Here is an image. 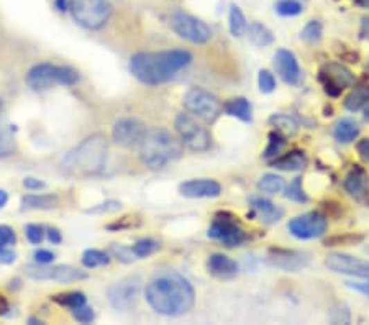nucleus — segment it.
Segmentation results:
<instances>
[{"instance_id": "19", "label": "nucleus", "mask_w": 369, "mask_h": 325, "mask_svg": "<svg viewBox=\"0 0 369 325\" xmlns=\"http://www.w3.org/2000/svg\"><path fill=\"white\" fill-rule=\"evenodd\" d=\"M343 188L358 202H368L369 199V175L361 166H354L345 177Z\"/></svg>"}, {"instance_id": "38", "label": "nucleus", "mask_w": 369, "mask_h": 325, "mask_svg": "<svg viewBox=\"0 0 369 325\" xmlns=\"http://www.w3.org/2000/svg\"><path fill=\"white\" fill-rule=\"evenodd\" d=\"M159 248L158 242H154V240L151 238H141L138 240V242L133 245L132 250L135 253L136 258H148L150 255H153L154 252H156Z\"/></svg>"}, {"instance_id": "44", "label": "nucleus", "mask_w": 369, "mask_h": 325, "mask_svg": "<svg viewBox=\"0 0 369 325\" xmlns=\"http://www.w3.org/2000/svg\"><path fill=\"white\" fill-rule=\"evenodd\" d=\"M17 243V235L12 227L0 225V250L3 248H10Z\"/></svg>"}, {"instance_id": "37", "label": "nucleus", "mask_w": 369, "mask_h": 325, "mask_svg": "<svg viewBox=\"0 0 369 325\" xmlns=\"http://www.w3.org/2000/svg\"><path fill=\"white\" fill-rule=\"evenodd\" d=\"M284 145H286V140H284V137L281 135V133L279 132L269 133V143H268V146H266L263 157L266 159L278 157V155L281 153V150L284 148Z\"/></svg>"}, {"instance_id": "52", "label": "nucleus", "mask_w": 369, "mask_h": 325, "mask_svg": "<svg viewBox=\"0 0 369 325\" xmlns=\"http://www.w3.org/2000/svg\"><path fill=\"white\" fill-rule=\"evenodd\" d=\"M358 153L361 155V158L366 159V161H369V138H364V140H361L358 143Z\"/></svg>"}, {"instance_id": "13", "label": "nucleus", "mask_w": 369, "mask_h": 325, "mask_svg": "<svg viewBox=\"0 0 369 325\" xmlns=\"http://www.w3.org/2000/svg\"><path fill=\"white\" fill-rule=\"evenodd\" d=\"M320 81L328 96L336 97L341 91L354 84V74L340 63H328L320 71Z\"/></svg>"}, {"instance_id": "21", "label": "nucleus", "mask_w": 369, "mask_h": 325, "mask_svg": "<svg viewBox=\"0 0 369 325\" xmlns=\"http://www.w3.org/2000/svg\"><path fill=\"white\" fill-rule=\"evenodd\" d=\"M207 268L210 274L217 276V278H233L238 271V265L237 261H233L232 258L224 255V253H213L208 258Z\"/></svg>"}, {"instance_id": "35", "label": "nucleus", "mask_w": 369, "mask_h": 325, "mask_svg": "<svg viewBox=\"0 0 369 325\" xmlns=\"http://www.w3.org/2000/svg\"><path fill=\"white\" fill-rule=\"evenodd\" d=\"M322 35H323L322 24H320L318 20H312L304 26V30L300 32V38L307 43L314 44V43H318L320 39H322Z\"/></svg>"}, {"instance_id": "53", "label": "nucleus", "mask_w": 369, "mask_h": 325, "mask_svg": "<svg viewBox=\"0 0 369 325\" xmlns=\"http://www.w3.org/2000/svg\"><path fill=\"white\" fill-rule=\"evenodd\" d=\"M361 37L369 42V17H364L361 21Z\"/></svg>"}, {"instance_id": "24", "label": "nucleus", "mask_w": 369, "mask_h": 325, "mask_svg": "<svg viewBox=\"0 0 369 325\" xmlns=\"http://www.w3.org/2000/svg\"><path fill=\"white\" fill-rule=\"evenodd\" d=\"M15 148V128L3 115H0V158L12 157Z\"/></svg>"}, {"instance_id": "20", "label": "nucleus", "mask_w": 369, "mask_h": 325, "mask_svg": "<svg viewBox=\"0 0 369 325\" xmlns=\"http://www.w3.org/2000/svg\"><path fill=\"white\" fill-rule=\"evenodd\" d=\"M271 265L276 268H281L289 273H297V271L304 270L309 265L310 256L304 252H292V250H273L269 256Z\"/></svg>"}, {"instance_id": "50", "label": "nucleus", "mask_w": 369, "mask_h": 325, "mask_svg": "<svg viewBox=\"0 0 369 325\" xmlns=\"http://www.w3.org/2000/svg\"><path fill=\"white\" fill-rule=\"evenodd\" d=\"M15 260H17V253L12 250V247L0 250V263H2V265H12Z\"/></svg>"}, {"instance_id": "5", "label": "nucleus", "mask_w": 369, "mask_h": 325, "mask_svg": "<svg viewBox=\"0 0 369 325\" xmlns=\"http://www.w3.org/2000/svg\"><path fill=\"white\" fill-rule=\"evenodd\" d=\"M25 81L32 91L43 92L55 86H74L79 82V73L71 66L39 63L26 73Z\"/></svg>"}, {"instance_id": "36", "label": "nucleus", "mask_w": 369, "mask_h": 325, "mask_svg": "<svg viewBox=\"0 0 369 325\" xmlns=\"http://www.w3.org/2000/svg\"><path fill=\"white\" fill-rule=\"evenodd\" d=\"M304 10V6L299 0H279L276 3V12L282 17H294L299 15Z\"/></svg>"}, {"instance_id": "45", "label": "nucleus", "mask_w": 369, "mask_h": 325, "mask_svg": "<svg viewBox=\"0 0 369 325\" xmlns=\"http://www.w3.org/2000/svg\"><path fill=\"white\" fill-rule=\"evenodd\" d=\"M122 207V204L117 202V200H107V202H102L99 206L89 209L87 213H105V212H115Z\"/></svg>"}, {"instance_id": "51", "label": "nucleus", "mask_w": 369, "mask_h": 325, "mask_svg": "<svg viewBox=\"0 0 369 325\" xmlns=\"http://www.w3.org/2000/svg\"><path fill=\"white\" fill-rule=\"evenodd\" d=\"M46 238L50 240L53 245H60L61 242H63V235H61V231L57 229H48Z\"/></svg>"}, {"instance_id": "54", "label": "nucleus", "mask_w": 369, "mask_h": 325, "mask_svg": "<svg viewBox=\"0 0 369 325\" xmlns=\"http://www.w3.org/2000/svg\"><path fill=\"white\" fill-rule=\"evenodd\" d=\"M56 7L60 12H66L69 8V0H56Z\"/></svg>"}, {"instance_id": "12", "label": "nucleus", "mask_w": 369, "mask_h": 325, "mask_svg": "<svg viewBox=\"0 0 369 325\" xmlns=\"http://www.w3.org/2000/svg\"><path fill=\"white\" fill-rule=\"evenodd\" d=\"M327 217L320 212H307L289 222L287 229L299 240H312L322 237L327 231Z\"/></svg>"}, {"instance_id": "2", "label": "nucleus", "mask_w": 369, "mask_h": 325, "mask_svg": "<svg viewBox=\"0 0 369 325\" xmlns=\"http://www.w3.org/2000/svg\"><path fill=\"white\" fill-rule=\"evenodd\" d=\"M190 63L192 55L186 50L136 53L130 58V73L146 86H159L171 81L176 73Z\"/></svg>"}, {"instance_id": "8", "label": "nucleus", "mask_w": 369, "mask_h": 325, "mask_svg": "<svg viewBox=\"0 0 369 325\" xmlns=\"http://www.w3.org/2000/svg\"><path fill=\"white\" fill-rule=\"evenodd\" d=\"M177 137L182 145L192 151H207L212 145V137L206 127L197 122V118L190 114H179L174 122Z\"/></svg>"}, {"instance_id": "23", "label": "nucleus", "mask_w": 369, "mask_h": 325, "mask_svg": "<svg viewBox=\"0 0 369 325\" xmlns=\"http://www.w3.org/2000/svg\"><path fill=\"white\" fill-rule=\"evenodd\" d=\"M60 206V197L53 194H28L21 197V209L26 211H51Z\"/></svg>"}, {"instance_id": "42", "label": "nucleus", "mask_w": 369, "mask_h": 325, "mask_svg": "<svg viewBox=\"0 0 369 325\" xmlns=\"http://www.w3.org/2000/svg\"><path fill=\"white\" fill-rule=\"evenodd\" d=\"M258 86H260V91L263 94H271L276 89L274 74L268 69H261L260 74H258Z\"/></svg>"}, {"instance_id": "34", "label": "nucleus", "mask_w": 369, "mask_h": 325, "mask_svg": "<svg viewBox=\"0 0 369 325\" xmlns=\"http://www.w3.org/2000/svg\"><path fill=\"white\" fill-rule=\"evenodd\" d=\"M110 263V255L109 253L96 250V248H89L82 253V265L89 270L100 268V266H107Z\"/></svg>"}, {"instance_id": "56", "label": "nucleus", "mask_w": 369, "mask_h": 325, "mask_svg": "<svg viewBox=\"0 0 369 325\" xmlns=\"http://www.w3.org/2000/svg\"><path fill=\"white\" fill-rule=\"evenodd\" d=\"M363 109H364V117H366L369 120V100L366 102V105H364Z\"/></svg>"}, {"instance_id": "1", "label": "nucleus", "mask_w": 369, "mask_h": 325, "mask_svg": "<svg viewBox=\"0 0 369 325\" xmlns=\"http://www.w3.org/2000/svg\"><path fill=\"white\" fill-rule=\"evenodd\" d=\"M145 297L154 313L166 317L188 314L195 304L192 284L174 270L158 271L146 284Z\"/></svg>"}, {"instance_id": "22", "label": "nucleus", "mask_w": 369, "mask_h": 325, "mask_svg": "<svg viewBox=\"0 0 369 325\" xmlns=\"http://www.w3.org/2000/svg\"><path fill=\"white\" fill-rule=\"evenodd\" d=\"M251 207L253 211L264 224H276L282 219L284 216V209L276 206V204L271 202L268 199L263 197H253L251 199Z\"/></svg>"}, {"instance_id": "33", "label": "nucleus", "mask_w": 369, "mask_h": 325, "mask_svg": "<svg viewBox=\"0 0 369 325\" xmlns=\"http://www.w3.org/2000/svg\"><path fill=\"white\" fill-rule=\"evenodd\" d=\"M284 188H286V184H284L282 177L273 175V173H268V175L261 176V179L258 181V191H261V193L264 194L282 193Z\"/></svg>"}, {"instance_id": "30", "label": "nucleus", "mask_w": 369, "mask_h": 325, "mask_svg": "<svg viewBox=\"0 0 369 325\" xmlns=\"http://www.w3.org/2000/svg\"><path fill=\"white\" fill-rule=\"evenodd\" d=\"M369 100V86H358L346 96L345 99V109L350 112H358L361 110L366 102Z\"/></svg>"}, {"instance_id": "31", "label": "nucleus", "mask_w": 369, "mask_h": 325, "mask_svg": "<svg viewBox=\"0 0 369 325\" xmlns=\"http://www.w3.org/2000/svg\"><path fill=\"white\" fill-rule=\"evenodd\" d=\"M228 26H230V33H232L233 37H242V35L246 33L248 21L244 19V13L242 12V8L237 6H230Z\"/></svg>"}, {"instance_id": "32", "label": "nucleus", "mask_w": 369, "mask_h": 325, "mask_svg": "<svg viewBox=\"0 0 369 325\" xmlns=\"http://www.w3.org/2000/svg\"><path fill=\"white\" fill-rule=\"evenodd\" d=\"M56 304H60L61 307H66V309L73 310L78 309L84 304H87V297L84 292L74 291V292H64V294H56V296L51 297Z\"/></svg>"}, {"instance_id": "3", "label": "nucleus", "mask_w": 369, "mask_h": 325, "mask_svg": "<svg viewBox=\"0 0 369 325\" xmlns=\"http://www.w3.org/2000/svg\"><path fill=\"white\" fill-rule=\"evenodd\" d=\"M107 146L105 137L97 135L87 137L82 143L64 155L60 163L61 175L71 179H89L99 176L104 171L107 163Z\"/></svg>"}, {"instance_id": "15", "label": "nucleus", "mask_w": 369, "mask_h": 325, "mask_svg": "<svg viewBox=\"0 0 369 325\" xmlns=\"http://www.w3.org/2000/svg\"><path fill=\"white\" fill-rule=\"evenodd\" d=\"M325 266L336 274L354 276V278H369V261L361 258L345 255V253H332L325 258Z\"/></svg>"}, {"instance_id": "6", "label": "nucleus", "mask_w": 369, "mask_h": 325, "mask_svg": "<svg viewBox=\"0 0 369 325\" xmlns=\"http://www.w3.org/2000/svg\"><path fill=\"white\" fill-rule=\"evenodd\" d=\"M69 10L75 24L86 30H99L110 19L109 0H69Z\"/></svg>"}, {"instance_id": "16", "label": "nucleus", "mask_w": 369, "mask_h": 325, "mask_svg": "<svg viewBox=\"0 0 369 325\" xmlns=\"http://www.w3.org/2000/svg\"><path fill=\"white\" fill-rule=\"evenodd\" d=\"M207 235L217 242L224 243L225 247H238L244 242V231L242 227H238L235 222L226 219H217L213 224L208 227Z\"/></svg>"}, {"instance_id": "47", "label": "nucleus", "mask_w": 369, "mask_h": 325, "mask_svg": "<svg viewBox=\"0 0 369 325\" xmlns=\"http://www.w3.org/2000/svg\"><path fill=\"white\" fill-rule=\"evenodd\" d=\"M363 237H333L325 240V247H335V245H341V243H348L353 245L357 242H361Z\"/></svg>"}, {"instance_id": "40", "label": "nucleus", "mask_w": 369, "mask_h": 325, "mask_svg": "<svg viewBox=\"0 0 369 325\" xmlns=\"http://www.w3.org/2000/svg\"><path fill=\"white\" fill-rule=\"evenodd\" d=\"M284 195H286L287 199L294 200V202H299V204L307 202L309 197H307L304 189H302V177H296L294 181L289 182V186L286 188V194Z\"/></svg>"}, {"instance_id": "7", "label": "nucleus", "mask_w": 369, "mask_h": 325, "mask_svg": "<svg viewBox=\"0 0 369 325\" xmlns=\"http://www.w3.org/2000/svg\"><path fill=\"white\" fill-rule=\"evenodd\" d=\"M186 110L194 117L204 120V122H215L219 115L224 110V105L219 100V97L210 94L202 87H192L186 92L182 99Z\"/></svg>"}, {"instance_id": "9", "label": "nucleus", "mask_w": 369, "mask_h": 325, "mask_svg": "<svg viewBox=\"0 0 369 325\" xmlns=\"http://www.w3.org/2000/svg\"><path fill=\"white\" fill-rule=\"evenodd\" d=\"M25 274L35 281H53L61 284H71L87 279V273L69 265H26Z\"/></svg>"}, {"instance_id": "18", "label": "nucleus", "mask_w": 369, "mask_h": 325, "mask_svg": "<svg viewBox=\"0 0 369 325\" xmlns=\"http://www.w3.org/2000/svg\"><path fill=\"white\" fill-rule=\"evenodd\" d=\"M179 194L188 199H208V197H219L222 194V186L217 181L207 179H190L182 182L179 186Z\"/></svg>"}, {"instance_id": "28", "label": "nucleus", "mask_w": 369, "mask_h": 325, "mask_svg": "<svg viewBox=\"0 0 369 325\" xmlns=\"http://www.w3.org/2000/svg\"><path fill=\"white\" fill-rule=\"evenodd\" d=\"M224 110L232 117L243 120V122H251V104L244 97H235V99L226 100L224 104Z\"/></svg>"}, {"instance_id": "41", "label": "nucleus", "mask_w": 369, "mask_h": 325, "mask_svg": "<svg viewBox=\"0 0 369 325\" xmlns=\"http://www.w3.org/2000/svg\"><path fill=\"white\" fill-rule=\"evenodd\" d=\"M25 237L32 245H42L43 240L46 238V230L42 225L28 224L25 227Z\"/></svg>"}, {"instance_id": "4", "label": "nucleus", "mask_w": 369, "mask_h": 325, "mask_svg": "<svg viewBox=\"0 0 369 325\" xmlns=\"http://www.w3.org/2000/svg\"><path fill=\"white\" fill-rule=\"evenodd\" d=\"M140 159L150 169H163L176 161L184 153V145L179 138L164 128L146 130L140 146Z\"/></svg>"}, {"instance_id": "26", "label": "nucleus", "mask_w": 369, "mask_h": 325, "mask_svg": "<svg viewBox=\"0 0 369 325\" xmlns=\"http://www.w3.org/2000/svg\"><path fill=\"white\" fill-rule=\"evenodd\" d=\"M359 135V127L353 118H341L338 120L335 128H333V138L338 143H351Z\"/></svg>"}, {"instance_id": "17", "label": "nucleus", "mask_w": 369, "mask_h": 325, "mask_svg": "<svg viewBox=\"0 0 369 325\" xmlns=\"http://www.w3.org/2000/svg\"><path fill=\"white\" fill-rule=\"evenodd\" d=\"M274 69L286 84L297 86L300 82V66L296 55L289 50H278L274 55Z\"/></svg>"}, {"instance_id": "29", "label": "nucleus", "mask_w": 369, "mask_h": 325, "mask_svg": "<svg viewBox=\"0 0 369 325\" xmlns=\"http://www.w3.org/2000/svg\"><path fill=\"white\" fill-rule=\"evenodd\" d=\"M269 125L276 128V132H279L281 135L291 137L299 130V123L296 122L294 117L287 114H274L269 117Z\"/></svg>"}, {"instance_id": "48", "label": "nucleus", "mask_w": 369, "mask_h": 325, "mask_svg": "<svg viewBox=\"0 0 369 325\" xmlns=\"http://www.w3.org/2000/svg\"><path fill=\"white\" fill-rule=\"evenodd\" d=\"M24 188L28 191H42L46 188V182H43L42 179H37V177H25Z\"/></svg>"}, {"instance_id": "57", "label": "nucleus", "mask_w": 369, "mask_h": 325, "mask_svg": "<svg viewBox=\"0 0 369 325\" xmlns=\"http://www.w3.org/2000/svg\"><path fill=\"white\" fill-rule=\"evenodd\" d=\"M28 322H30V324H33V325H37V324H43V322H42V320H38V319H33V317H32V319H30V320H28Z\"/></svg>"}, {"instance_id": "46", "label": "nucleus", "mask_w": 369, "mask_h": 325, "mask_svg": "<svg viewBox=\"0 0 369 325\" xmlns=\"http://www.w3.org/2000/svg\"><path fill=\"white\" fill-rule=\"evenodd\" d=\"M33 258H35V263H37V265H51V263L55 261L56 255L50 250L39 248V250L33 253Z\"/></svg>"}, {"instance_id": "11", "label": "nucleus", "mask_w": 369, "mask_h": 325, "mask_svg": "<svg viewBox=\"0 0 369 325\" xmlns=\"http://www.w3.org/2000/svg\"><path fill=\"white\" fill-rule=\"evenodd\" d=\"M171 28L177 37L194 44H206L212 38V30L206 21L184 12L172 13Z\"/></svg>"}, {"instance_id": "25", "label": "nucleus", "mask_w": 369, "mask_h": 325, "mask_svg": "<svg viewBox=\"0 0 369 325\" xmlns=\"http://www.w3.org/2000/svg\"><path fill=\"white\" fill-rule=\"evenodd\" d=\"M307 166V157L304 151L294 150L289 151L281 158H276L273 161V168L281 169V171H300Z\"/></svg>"}, {"instance_id": "43", "label": "nucleus", "mask_w": 369, "mask_h": 325, "mask_svg": "<svg viewBox=\"0 0 369 325\" xmlns=\"http://www.w3.org/2000/svg\"><path fill=\"white\" fill-rule=\"evenodd\" d=\"M71 313H73V317L75 322H79V324H91V322H94V319H96L94 309L87 304L78 307V309H73Z\"/></svg>"}, {"instance_id": "14", "label": "nucleus", "mask_w": 369, "mask_h": 325, "mask_svg": "<svg viewBox=\"0 0 369 325\" xmlns=\"http://www.w3.org/2000/svg\"><path fill=\"white\" fill-rule=\"evenodd\" d=\"M146 133V125L141 120L125 117L114 123L112 138L123 148H138Z\"/></svg>"}, {"instance_id": "39", "label": "nucleus", "mask_w": 369, "mask_h": 325, "mask_svg": "<svg viewBox=\"0 0 369 325\" xmlns=\"http://www.w3.org/2000/svg\"><path fill=\"white\" fill-rule=\"evenodd\" d=\"M110 255H112L115 260H118L120 263H133L138 258L135 256V253H133L132 247H125V245L122 243H112L110 245Z\"/></svg>"}, {"instance_id": "55", "label": "nucleus", "mask_w": 369, "mask_h": 325, "mask_svg": "<svg viewBox=\"0 0 369 325\" xmlns=\"http://www.w3.org/2000/svg\"><path fill=\"white\" fill-rule=\"evenodd\" d=\"M357 3H358L359 7L368 8V10H369V0H357Z\"/></svg>"}, {"instance_id": "49", "label": "nucleus", "mask_w": 369, "mask_h": 325, "mask_svg": "<svg viewBox=\"0 0 369 325\" xmlns=\"http://www.w3.org/2000/svg\"><path fill=\"white\" fill-rule=\"evenodd\" d=\"M346 286L350 289H354V291L364 294V296L369 297V278H366V281H353V283H346Z\"/></svg>"}, {"instance_id": "10", "label": "nucleus", "mask_w": 369, "mask_h": 325, "mask_svg": "<svg viewBox=\"0 0 369 325\" xmlns=\"http://www.w3.org/2000/svg\"><path fill=\"white\" fill-rule=\"evenodd\" d=\"M141 278L138 274L127 276V278L120 279L118 283L112 284L107 291V297H109L110 306L115 310L120 313H128L133 307L136 306L138 299H140V291H141Z\"/></svg>"}, {"instance_id": "27", "label": "nucleus", "mask_w": 369, "mask_h": 325, "mask_svg": "<svg viewBox=\"0 0 369 325\" xmlns=\"http://www.w3.org/2000/svg\"><path fill=\"white\" fill-rule=\"evenodd\" d=\"M246 33H248V39H250L255 46L264 48L274 42L273 32H271L266 25L260 24V21H253V24L248 25Z\"/></svg>"}]
</instances>
